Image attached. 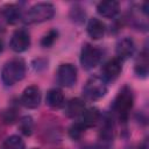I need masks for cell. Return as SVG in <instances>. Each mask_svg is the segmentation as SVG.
<instances>
[{"label":"cell","instance_id":"277c9868","mask_svg":"<svg viewBox=\"0 0 149 149\" xmlns=\"http://www.w3.org/2000/svg\"><path fill=\"white\" fill-rule=\"evenodd\" d=\"M83 93L88 100H99L107 93V83L99 76H92L85 83Z\"/></svg>","mask_w":149,"mask_h":149},{"label":"cell","instance_id":"4fadbf2b","mask_svg":"<svg viewBox=\"0 0 149 149\" xmlns=\"http://www.w3.org/2000/svg\"><path fill=\"white\" fill-rule=\"evenodd\" d=\"M84 109H85V102L80 98H72L66 104H64V114L71 119L80 116Z\"/></svg>","mask_w":149,"mask_h":149},{"label":"cell","instance_id":"ffe728a7","mask_svg":"<svg viewBox=\"0 0 149 149\" xmlns=\"http://www.w3.org/2000/svg\"><path fill=\"white\" fill-rule=\"evenodd\" d=\"M58 37V31L56 29H50L41 40V45L43 48H50L57 40Z\"/></svg>","mask_w":149,"mask_h":149},{"label":"cell","instance_id":"cb8c5ba5","mask_svg":"<svg viewBox=\"0 0 149 149\" xmlns=\"http://www.w3.org/2000/svg\"><path fill=\"white\" fill-rule=\"evenodd\" d=\"M2 50H3V44H2V42H1V40H0V54L2 52Z\"/></svg>","mask_w":149,"mask_h":149},{"label":"cell","instance_id":"5bb4252c","mask_svg":"<svg viewBox=\"0 0 149 149\" xmlns=\"http://www.w3.org/2000/svg\"><path fill=\"white\" fill-rule=\"evenodd\" d=\"M1 15L9 24H15L22 17L21 8L15 3H7L1 8Z\"/></svg>","mask_w":149,"mask_h":149},{"label":"cell","instance_id":"ac0fdd59","mask_svg":"<svg viewBox=\"0 0 149 149\" xmlns=\"http://www.w3.org/2000/svg\"><path fill=\"white\" fill-rule=\"evenodd\" d=\"M19 130L26 136H30L34 132V120L30 115H24L19 120Z\"/></svg>","mask_w":149,"mask_h":149},{"label":"cell","instance_id":"8992f818","mask_svg":"<svg viewBox=\"0 0 149 149\" xmlns=\"http://www.w3.org/2000/svg\"><path fill=\"white\" fill-rule=\"evenodd\" d=\"M57 83L62 87H71L77 81V68L73 64H61L56 72Z\"/></svg>","mask_w":149,"mask_h":149},{"label":"cell","instance_id":"603a6c76","mask_svg":"<svg viewBox=\"0 0 149 149\" xmlns=\"http://www.w3.org/2000/svg\"><path fill=\"white\" fill-rule=\"evenodd\" d=\"M3 120H5L6 123H13L16 120V111L13 109V108L7 109L3 113Z\"/></svg>","mask_w":149,"mask_h":149},{"label":"cell","instance_id":"7a4b0ae2","mask_svg":"<svg viewBox=\"0 0 149 149\" xmlns=\"http://www.w3.org/2000/svg\"><path fill=\"white\" fill-rule=\"evenodd\" d=\"M133 105H134L133 90L128 85H125L119 91L118 95L115 97L114 104H113V109H114V112L118 115L120 121H122V122L127 121L129 113L133 108Z\"/></svg>","mask_w":149,"mask_h":149},{"label":"cell","instance_id":"8fae6325","mask_svg":"<svg viewBox=\"0 0 149 149\" xmlns=\"http://www.w3.org/2000/svg\"><path fill=\"white\" fill-rule=\"evenodd\" d=\"M120 10V5L118 1L114 0H106L101 1L97 5V12L100 16L106 19H113L118 15Z\"/></svg>","mask_w":149,"mask_h":149},{"label":"cell","instance_id":"44dd1931","mask_svg":"<svg viewBox=\"0 0 149 149\" xmlns=\"http://www.w3.org/2000/svg\"><path fill=\"white\" fill-rule=\"evenodd\" d=\"M85 130H86V128L81 125V122L77 121V122H74V123L69 128V135H70V137L73 139V140H79V139L83 136V134L85 133Z\"/></svg>","mask_w":149,"mask_h":149},{"label":"cell","instance_id":"ba28073f","mask_svg":"<svg viewBox=\"0 0 149 149\" xmlns=\"http://www.w3.org/2000/svg\"><path fill=\"white\" fill-rule=\"evenodd\" d=\"M41 98H42V95H41L40 88L35 85H30V86L26 87L24 91L22 92L20 101L26 108L34 109V108H37L40 106Z\"/></svg>","mask_w":149,"mask_h":149},{"label":"cell","instance_id":"2e32d148","mask_svg":"<svg viewBox=\"0 0 149 149\" xmlns=\"http://www.w3.org/2000/svg\"><path fill=\"white\" fill-rule=\"evenodd\" d=\"M79 122H81V125L87 129L92 126H94L99 119H100V112L98 108L95 107H88V108H85L83 114L79 116Z\"/></svg>","mask_w":149,"mask_h":149},{"label":"cell","instance_id":"52a82bcc","mask_svg":"<svg viewBox=\"0 0 149 149\" xmlns=\"http://www.w3.org/2000/svg\"><path fill=\"white\" fill-rule=\"evenodd\" d=\"M9 47L15 52H23L30 47V35L26 29H16L9 41Z\"/></svg>","mask_w":149,"mask_h":149},{"label":"cell","instance_id":"d6986e66","mask_svg":"<svg viewBox=\"0 0 149 149\" xmlns=\"http://www.w3.org/2000/svg\"><path fill=\"white\" fill-rule=\"evenodd\" d=\"M1 149H26L24 142L19 135H10L8 136L1 146Z\"/></svg>","mask_w":149,"mask_h":149},{"label":"cell","instance_id":"7c38bea8","mask_svg":"<svg viewBox=\"0 0 149 149\" xmlns=\"http://www.w3.org/2000/svg\"><path fill=\"white\" fill-rule=\"evenodd\" d=\"M86 30L92 40H101L106 34V26L100 19L92 17L87 22Z\"/></svg>","mask_w":149,"mask_h":149},{"label":"cell","instance_id":"30bf717a","mask_svg":"<svg viewBox=\"0 0 149 149\" xmlns=\"http://www.w3.org/2000/svg\"><path fill=\"white\" fill-rule=\"evenodd\" d=\"M115 52H116V58H119L121 62L130 58L135 52V43H134V41L128 36L121 37L116 42Z\"/></svg>","mask_w":149,"mask_h":149},{"label":"cell","instance_id":"6da1fadb","mask_svg":"<svg viewBox=\"0 0 149 149\" xmlns=\"http://www.w3.org/2000/svg\"><path fill=\"white\" fill-rule=\"evenodd\" d=\"M26 76V63L22 58L15 57L5 63L1 70V80L6 86H13Z\"/></svg>","mask_w":149,"mask_h":149},{"label":"cell","instance_id":"9c48e42d","mask_svg":"<svg viewBox=\"0 0 149 149\" xmlns=\"http://www.w3.org/2000/svg\"><path fill=\"white\" fill-rule=\"evenodd\" d=\"M122 71V62L119 59V58H112L109 61H107L102 69H101V72H102V79L107 83V81H113L115 80L120 73Z\"/></svg>","mask_w":149,"mask_h":149},{"label":"cell","instance_id":"d4e9b609","mask_svg":"<svg viewBox=\"0 0 149 149\" xmlns=\"http://www.w3.org/2000/svg\"><path fill=\"white\" fill-rule=\"evenodd\" d=\"M31 149H38V148H31Z\"/></svg>","mask_w":149,"mask_h":149},{"label":"cell","instance_id":"e0dca14e","mask_svg":"<svg viewBox=\"0 0 149 149\" xmlns=\"http://www.w3.org/2000/svg\"><path fill=\"white\" fill-rule=\"evenodd\" d=\"M134 70L139 77H147L149 71V61H148V50L143 49L139 58L135 62Z\"/></svg>","mask_w":149,"mask_h":149},{"label":"cell","instance_id":"3957f363","mask_svg":"<svg viewBox=\"0 0 149 149\" xmlns=\"http://www.w3.org/2000/svg\"><path fill=\"white\" fill-rule=\"evenodd\" d=\"M55 15V7L50 2H37L33 5L23 15L26 23H41L52 19Z\"/></svg>","mask_w":149,"mask_h":149},{"label":"cell","instance_id":"5b68a950","mask_svg":"<svg viewBox=\"0 0 149 149\" xmlns=\"http://www.w3.org/2000/svg\"><path fill=\"white\" fill-rule=\"evenodd\" d=\"M102 58V51L97 45L86 43L83 45L80 51V64L85 70H91L95 68Z\"/></svg>","mask_w":149,"mask_h":149},{"label":"cell","instance_id":"7402d4cb","mask_svg":"<svg viewBox=\"0 0 149 149\" xmlns=\"http://www.w3.org/2000/svg\"><path fill=\"white\" fill-rule=\"evenodd\" d=\"M85 10L80 7V6H74L71 10H70V17L73 22L76 23H83L85 20Z\"/></svg>","mask_w":149,"mask_h":149},{"label":"cell","instance_id":"9a60e30c","mask_svg":"<svg viewBox=\"0 0 149 149\" xmlns=\"http://www.w3.org/2000/svg\"><path fill=\"white\" fill-rule=\"evenodd\" d=\"M45 102L49 107L58 109L64 106V94L59 88H50L45 95Z\"/></svg>","mask_w":149,"mask_h":149}]
</instances>
